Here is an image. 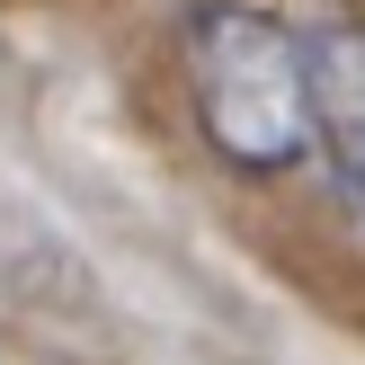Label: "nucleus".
Segmentation results:
<instances>
[{
	"instance_id": "2",
	"label": "nucleus",
	"mask_w": 365,
	"mask_h": 365,
	"mask_svg": "<svg viewBox=\"0 0 365 365\" xmlns=\"http://www.w3.org/2000/svg\"><path fill=\"white\" fill-rule=\"evenodd\" d=\"M321 152L339 170V205L365 223V45L348 53V71H321Z\"/></svg>"
},
{
	"instance_id": "1",
	"label": "nucleus",
	"mask_w": 365,
	"mask_h": 365,
	"mask_svg": "<svg viewBox=\"0 0 365 365\" xmlns=\"http://www.w3.org/2000/svg\"><path fill=\"white\" fill-rule=\"evenodd\" d=\"M178 71H187V107L214 160L277 178L321 152V53L277 9H250V0L196 9L178 36Z\"/></svg>"
}]
</instances>
